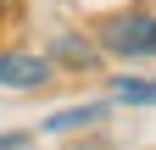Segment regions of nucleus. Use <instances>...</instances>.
<instances>
[{
    "instance_id": "39448f33",
    "label": "nucleus",
    "mask_w": 156,
    "mask_h": 150,
    "mask_svg": "<svg viewBox=\"0 0 156 150\" xmlns=\"http://www.w3.org/2000/svg\"><path fill=\"white\" fill-rule=\"evenodd\" d=\"M117 100H123V106H156V84L123 78V84H117Z\"/></svg>"
},
{
    "instance_id": "423d86ee",
    "label": "nucleus",
    "mask_w": 156,
    "mask_h": 150,
    "mask_svg": "<svg viewBox=\"0 0 156 150\" xmlns=\"http://www.w3.org/2000/svg\"><path fill=\"white\" fill-rule=\"evenodd\" d=\"M0 150H28V134H0Z\"/></svg>"
},
{
    "instance_id": "20e7f679",
    "label": "nucleus",
    "mask_w": 156,
    "mask_h": 150,
    "mask_svg": "<svg viewBox=\"0 0 156 150\" xmlns=\"http://www.w3.org/2000/svg\"><path fill=\"white\" fill-rule=\"evenodd\" d=\"M112 100H89V106H67V111H50L45 117V134H73V128H89V122H106Z\"/></svg>"
},
{
    "instance_id": "7ed1b4c3",
    "label": "nucleus",
    "mask_w": 156,
    "mask_h": 150,
    "mask_svg": "<svg viewBox=\"0 0 156 150\" xmlns=\"http://www.w3.org/2000/svg\"><path fill=\"white\" fill-rule=\"evenodd\" d=\"M50 61L56 67H95L101 61V45L84 39V33H56L50 39Z\"/></svg>"
},
{
    "instance_id": "0eeeda50",
    "label": "nucleus",
    "mask_w": 156,
    "mask_h": 150,
    "mask_svg": "<svg viewBox=\"0 0 156 150\" xmlns=\"http://www.w3.org/2000/svg\"><path fill=\"white\" fill-rule=\"evenodd\" d=\"M0 17H6V0H0Z\"/></svg>"
},
{
    "instance_id": "f03ea898",
    "label": "nucleus",
    "mask_w": 156,
    "mask_h": 150,
    "mask_svg": "<svg viewBox=\"0 0 156 150\" xmlns=\"http://www.w3.org/2000/svg\"><path fill=\"white\" fill-rule=\"evenodd\" d=\"M50 84V61L28 50H0V89H39Z\"/></svg>"
},
{
    "instance_id": "f257e3e1",
    "label": "nucleus",
    "mask_w": 156,
    "mask_h": 150,
    "mask_svg": "<svg viewBox=\"0 0 156 150\" xmlns=\"http://www.w3.org/2000/svg\"><path fill=\"white\" fill-rule=\"evenodd\" d=\"M95 45L112 50V56H156V17L151 11H117L101 22V33H95Z\"/></svg>"
}]
</instances>
